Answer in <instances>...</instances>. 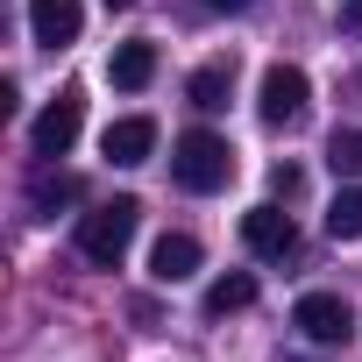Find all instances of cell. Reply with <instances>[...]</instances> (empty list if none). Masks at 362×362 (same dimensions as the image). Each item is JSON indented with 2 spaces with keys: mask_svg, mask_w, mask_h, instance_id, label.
<instances>
[{
  "mask_svg": "<svg viewBox=\"0 0 362 362\" xmlns=\"http://www.w3.org/2000/svg\"><path fill=\"white\" fill-rule=\"evenodd\" d=\"M170 177H177L185 192H221L228 177H235V149H228V135H214V128L177 135V149H170Z\"/></svg>",
  "mask_w": 362,
  "mask_h": 362,
  "instance_id": "1",
  "label": "cell"
},
{
  "mask_svg": "<svg viewBox=\"0 0 362 362\" xmlns=\"http://www.w3.org/2000/svg\"><path fill=\"white\" fill-rule=\"evenodd\" d=\"M135 228H142V206L121 192V199H107V206H93V214L78 221V256H86V263H100V270H114V263L128 256Z\"/></svg>",
  "mask_w": 362,
  "mask_h": 362,
  "instance_id": "2",
  "label": "cell"
},
{
  "mask_svg": "<svg viewBox=\"0 0 362 362\" xmlns=\"http://www.w3.org/2000/svg\"><path fill=\"white\" fill-rule=\"evenodd\" d=\"M305 107H313V78H305L298 64H270L263 86H256V114H263L270 128H298Z\"/></svg>",
  "mask_w": 362,
  "mask_h": 362,
  "instance_id": "3",
  "label": "cell"
},
{
  "mask_svg": "<svg viewBox=\"0 0 362 362\" xmlns=\"http://www.w3.org/2000/svg\"><path fill=\"white\" fill-rule=\"evenodd\" d=\"M291 327H298L313 348H348L355 313H348V298H341V291H305V298L291 305Z\"/></svg>",
  "mask_w": 362,
  "mask_h": 362,
  "instance_id": "4",
  "label": "cell"
},
{
  "mask_svg": "<svg viewBox=\"0 0 362 362\" xmlns=\"http://www.w3.org/2000/svg\"><path fill=\"white\" fill-rule=\"evenodd\" d=\"M78 128H86V100L78 93H57L43 114H36V128H29V142H36V156H71V142H78Z\"/></svg>",
  "mask_w": 362,
  "mask_h": 362,
  "instance_id": "5",
  "label": "cell"
},
{
  "mask_svg": "<svg viewBox=\"0 0 362 362\" xmlns=\"http://www.w3.org/2000/svg\"><path fill=\"white\" fill-rule=\"evenodd\" d=\"M242 242H249L256 256L284 263V256L298 249V221H291L284 206H249V214H242Z\"/></svg>",
  "mask_w": 362,
  "mask_h": 362,
  "instance_id": "6",
  "label": "cell"
},
{
  "mask_svg": "<svg viewBox=\"0 0 362 362\" xmlns=\"http://www.w3.org/2000/svg\"><path fill=\"white\" fill-rule=\"evenodd\" d=\"M78 29H86V8H78V0H29V36H36L43 50L78 43Z\"/></svg>",
  "mask_w": 362,
  "mask_h": 362,
  "instance_id": "7",
  "label": "cell"
},
{
  "mask_svg": "<svg viewBox=\"0 0 362 362\" xmlns=\"http://www.w3.org/2000/svg\"><path fill=\"white\" fill-rule=\"evenodd\" d=\"M100 149H107L114 163H149V149H156V121H149V114H128V121H114V128L100 135Z\"/></svg>",
  "mask_w": 362,
  "mask_h": 362,
  "instance_id": "8",
  "label": "cell"
},
{
  "mask_svg": "<svg viewBox=\"0 0 362 362\" xmlns=\"http://www.w3.org/2000/svg\"><path fill=\"white\" fill-rule=\"evenodd\" d=\"M199 270V242L192 235H156V249H149V277L156 284H185Z\"/></svg>",
  "mask_w": 362,
  "mask_h": 362,
  "instance_id": "9",
  "label": "cell"
},
{
  "mask_svg": "<svg viewBox=\"0 0 362 362\" xmlns=\"http://www.w3.org/2000/svg\"><path fill=\"white\" fill-rule=\"evenodd\" d=\"M107 78H114L121 93H142V86L156 78V43H121V50L107 57Z\"/></svg>",
  "mask_w": 362,
  "mask_h": 362,
  "instance_id": "10",
  "label": "cell"
},
{
  "mask_svg": "<svg viewBox=\"0 0 362 362\" xmlns=\"http://www.w3.org/2000/svg\"><path fill=\"white\" fill-rule=\"evenodd\" d=\"M185 93H192V107H199V114H221V107H228V93H235V57H221V64H199Z\"/></svg>",
  "mask_w": 362,
  "mask_h": 362,
  "instance_id": "11",
  "label": "cell"
},
{
  "mask_svg": "<svg viewBox=\"0 0 362 362\" xmlns=\"http://www.w3.org/2000/svg\"><path fill=\"white\" fill-rule=\"evenodd\" d=\"M242 305H256V277H249V270H228V277L206 284V313H214V320H228V313H242Z\"/></svg>",
  "mask_w": 362,
  "mask_h": 362,
  "instance_id": "12",
  "label": "cell"
},
{
  "mask_svg": "<svg viewBox=\"0 0 362 362\" xmlns=\"http://www.w3.org/2000/svg\"><path fill=\"white\" fill-rule=\"evenodd\" d=\"M327 235H334V242H362V185H341V192H334Z\"/></svg>",
  "mask_w": 362,
  "mask_h": 362,
  "instance_id": "13",
  "label": "cell"
},
{
  "mask_svg": "<svg viewBox=\"0 0 362 362\" xmlns=\"http://www.w3.org/2000/svg\"><path fill=\"white\" fill-rule=\"evenodd\" d=\"M78 192H86L78 177H57V170H43L36 185H29V206H36V214H57V206H71Z\"/></svg>",
  "mask_w": 362,
  "mask_h": 362,
  "instance_id": "14",
  "label": "cell"
},
{
  "mask_svg": "<svg viewBox=\"0 0 362 362\" xmlns=\"http://www.w3.org/2000/svg\"><path fill=\"white\" fill-rule=\"evenodd\" d=\"M327 163H334V177H362V128H334Z\"/></svg>",
  "mask_w": 362,
  "mask_h": 362,
  "instance_id": "15",
  "label": "cell"
},
{
  "mask_svg": "<svg viewBox=\"0 0 362 362\" xmlns=\"http://www.w3.org/2000/svg\"><path fill=\"white\" fill-rule=\"evenodd\" d=\"M206 8H214V15H249L256 0H206Z\"/></svg>",
  "mask_w": 362,
  "mask_h": 362,
  "instance_id": "16",
  "label": "cell"
},
{
  "mask_svg": "<svg viewBox=\"0 0 362 362\" xmlns=\"http://www.w3.org/2000/svg\"><path fill=\"white\" fill-rule=\"evenodd\" d=\"M107 8H135V0H107Z\"/></svg>",
  "mask_w": 362,
  "mask_h": 362,
  "instance_id": "17",
  "label": "cell"
},
{
  "mask_svg": "<svg viewBox=\"0 0 362 362\" xmlns=\"http://www.w3.org/2000/svg\"><path fill=\"white\" fill-rule=\"evenodd\" d=\"M348 8H362V0H348Z\"/></svg>",
  "mask_w": 362,
  "mask_h": 362,
  "instance_id": "18",
  "label": "cell"
}]
</instances>
